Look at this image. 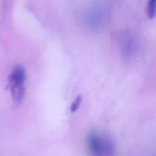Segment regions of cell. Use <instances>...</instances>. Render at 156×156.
I'll list each match as a JSON object with an SVG mask.
<instances>
[{"label": "cell", "instance_id": "1", "mask_svg": "<svg viewBox=\"0 0 156 156\" xmlns=\"http://www.w3.org/2000/svg\"><path fill=\"white\" fill-rule=\"evenodd\" d=\"M87 146L90 156H113L115 146L106 135L91 132L87 136Z\"/></svg>", "mask_w": 156, "mask_h": 156}, {"label": "cell", "instance_id": "2", "mask_svg": "<svg viewBox=\"0 0 156 156\" xmlns=\"http://www.w3.org/2000/svg\"><path fill=\"white\" fill-rule=\"evenodd\" d=\"M25 80L26 72L24 69L21 66H15L9 77V87L12 98L15 103L21 102L24 98Z\"/></svg>", "mask_w": 156, "mask_h": 156}, {"label": "cell", "instance_id": "3", "mask_svg": "<svg viewBox=\"0 0 156 156\" xmlns=\"http://www.w3.org/2000/svg\"><path fill=\"white\" fill-rule=\"evenodd\" d=\"M136 40L133 37H129L127 39L125 44L123 46L124 55L127 58L131 57L133 55L136 50Z\"/></svg>", "mask_w": 156, "mask_h": 156}, {"label": "cell", "instance_id": "4", "mask_svg": "<svg viewBox=\"0 0 156 156\" xmlns=\"http://www.w3.org/2000/svg\"><path fill=\"white\" fill-rule=\"evenodd\" d=\"M147 15L152 19L156 16V0H149L147 4Z\"/></svg>", "mask_w": 156, "mask_h": 156}, {"label": "cell", "instance_id": "5", "mask_svg": "<svg viewBox=\"0 0 156 156\" xmlns=\"http://www.w3.org/2000/svg\"><path fill=\"white\" fill-rule=\"evenodd\" d=\"M81 102H82V97L80 96H78L73 102L70 107V110L72 112H74L75 111H76L79 108L81 104Z\"/></svg>", "mask_w": 156, "mask_h": 156}]
</instances>
